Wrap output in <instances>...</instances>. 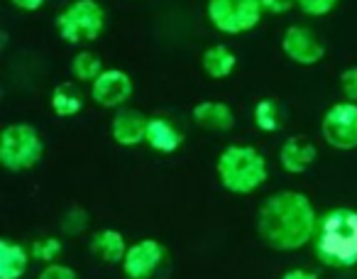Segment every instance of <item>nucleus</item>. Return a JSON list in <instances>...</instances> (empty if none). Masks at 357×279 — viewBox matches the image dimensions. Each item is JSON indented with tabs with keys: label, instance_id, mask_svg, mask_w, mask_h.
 I'll return each mask as SVG.
<instances>
[{
	"label": "nucleus",
	"instance_id": "nucleus-2",
	"mask_svg": "<svg viewBox=\"0 0 357 279\" xmlns=\"http://www.w3.org/2000/svg\"><path fill=\"white\" fill-rule=\"evenodd\" d=\"M313 250L321 264L331 269H350L357 264V211L337 206L318 220Z\"/></svg>",
	"mask_w": 357,
	"mask_h": 279
},
{
	"label": "nucleus",
	"instance_id": "nucleus-22",
	"mask_svg": "<svg viewBox=\"0 0 357 279\" xmlns=\"http://www.w3.org/2000/svg\"><path fill=\"white\" fill-rule=\"evenodd\" d=\"M89 228V213L81 206H71L61 218V233L64 235H81Z\"/></svg>",
	"mask_w": 357,
	"mask_h": 279
},
{
	"label": "nucleus",
	"instance_id": "nucleus-9",
	"mask_svg": "<svg viewBox=\"0 0 357 279\" xmlns=\"http://www.w3.org/2000/svg\"><path fill=\"white\" fill-rule=\"evenodd\" d=\"M135 91L132 76L123 69H105L98 79L91 84V100L100 108L118 110L125 108Z\"/></svg>",
	"mask_w": 357,
	"mask_h": 279
},
{
	"label": "nucleus",
	"instance_id": "nucleus-12",
	"mask_svg": "<svg viewBox=\"0 0 357 279\" xmlns=\"http://www.w3.org/2000/svg\"><path fill=\"white\" fill-rule=\"evenodd\" d=\"M144 145H147L149 150L159 152V155H174V152L181 150V145H184V133H181L169 118L154 115V118H149Z\"/></svg>",
	"mask_w": 357,
	"mask_h": 279
},
{
	"label": "nucleus",
	"instance_id": "nucleus-8",
	"mask_svg": "<svg viewBox=\"0 0 357 279\" xmlns=\"http://www.w3.org/2000/svg\"><path fill=\"white\" fill-rule=\"evenodd\" d=\"M282 52L289 61L298 66H316L326 56V45L323 40L303 25H289L282 35Z\"/></svg>",
	"mask_w": 357,
	"mask_h": 279
},
{
	"label": "nucleus",
	"instance_id": "nucleus-6",
	"mask_svg": "<svg viewBox=\"0 0 357 279\" xmlns=\"http://www.w3.org/2000/svg\"><path fill=\"white\" fill-rule=\"evenodd\" d=\"M262 0H208L206 17L223 35H245L262 22Z\"/></svg>",
	"mask_w": 357,
	"mask_h": 279
},
{
	"label": "nucleus",
	"instance_id": "nucleus-20",
	"mask_svg": "<svg viewBox=\"0 0 357 279\" xmlns=\"http://www.w3.org/2000/svg\"><path fill=\"white\" fill-rule=\"evenodd\" d=\"M252 120L262 133H279L284 128V108L277 98L257 100L252 110Z\"/></svg>",
	"mask_w": 357,
	"mask_h": 279
},
{
	"label": "nucleus",
	"instance_id": "nucleus-3",
	"mask_svg": "<svg viewBox=\"0 0 357 279\" xmlns=\"http://www.w3.org/2000/svg\"><path fill=\"white\" fill-rule=\"evenodd\" d=\"M215 174L225 191L238 196L255 194L269 179L267 157L252 145H228L215 160Z\"/></svg>",
	"mask_w": 357,
	"mask_h": 279
},
{
	"label": "nucleus",
	"instance_id": "nucleus-26",
	"mask_svg": "<svg viewBox=\"0 0 357 279\" xmlns=\"http://www.w3.org/2000/svg\"><path fill=\"white\" fill-rule=\"evenodd\" d=\"M294 6H296V0H262L264 13L269 15H287Z\"/></svg>",
	"mask_w": 357,
	"mask_h": 279
},
{
	"label": "nucleus",
	"instance_id": "nucleus-19",
	"mask_svg": "<svg viewBox=\"0 0 357 279\" xmlns=\"http://www.w3.org/2000/svg\"><path fill=\"white\" fill-rule=\"evenodd\" d=\"M103 71V59L91 50L76 52L74 59H71V76H74L76 84H93Z\"/></svg>",
	"mask_w": 357,
	"mask_h": 279
},
{
	"label": "nucleus",
	"instance_id": "nucleus-11",
	"mask_svg": "<svg viewBox=\"0 0 357 279\" xmlns=\"http://www.w3.org/2000/svg\"><path fill=\"white\" fill-rule=\"evenodd\" d=\"M149 118L142 110L135 108H118L110 120V137L120 147H137L147 140Z\"/></svg>",
	"mask_w": 357,
	"mask_h": 279
},
{
	"label": "nucleus",
	"instance_id": "nucleus-13",
	"mask_svg": "<svg viewBox=\"0 0 357 279\" xmlns=\"http://www.w3.org/2000/svg\"><path fill=\"white\" fill-rule=\"evenodd\" d=\"M318 150L313 142H308L303 135H296V137H289L287 142L279 150V165L287 174H303L308 172V167L316 162Z\"/></svg>",
	"mask_w": 357,
	"mask_h": 279
},
{
	"label": "nucleus",
	"instance_id": "nucleus-14",
	"mask_svg": "<svg viewBox=\"0 0 357 279\" xmlns=\"http://www.w3.org/2000/svg\"><path fill=\"white\" fill-rule=\"evenodd\" d=\"M191 118L196 120V125L211 133H228L235 128V113L228 103L223 100H201L191 110Z\"/></svg>",
	"mask_w": 357,
	"mask_h": 279
},
{
	"label": "nucleus",
	"instance_id": "nucleus-5",
	"mask_svg": "<svg viewBox=\"0 0 357 279\" xmlns=\"http://www.w3.org/2000/svg\"><path fill=\"white\" fill-rule=\"evenodd\" d=\"M105 10L98 0H71L56 15V32L66 45H89L105 30Z\"/></svg>",
	"mask_w": 357,
	"mask_h": 279
},
{
	"label": "nucleus",
	"instance_id": "nucleus-1",
	"mask_svg": "<svg viewBox=\"0 0 357 279\" xmlns=\"http://www.w3.org/2000/svg\"><path fill=\"white\" fill-rule=\"evenodd\" d=\"M318 213L303 191L284 189L267 196L257 211V235L279 252L301 250L316 238Z\"/></svg>",
	"mask_w": 357,
	"mask_h": 279
},
{
	"label": "nucleus",
	"instance_id": "nucleus-27",
	"mask_svg": "<svg viewBox=\"0 0 357 279\" xmlns=\"http://www.w3.org/2000/svg\"><path fill=\"white\" fill-rule=\"evenodd\" d=\"M282 279H321V277H318V272H313V269L294 267V269H287V272L282 274Z\"/></svg>",
	"mask_w": 357,
	"mask_h": 279
},
{
	"label": "nucleus",
	"instance_id": "nucleus-17",
	"mask_svg": "<svg viewBox=\"0 0 357 279\" xmlns=\"http://www.w3.org/2000/svg\"><path fill=\"white\" fill-rule=\"evenodd\" d=\"M50 105L56 118H74V115H79L84 110L86 98L76 81H64V84L54 86V91L50 96Z\"/></svg>",
	"mask_w": 357,
	"mask_h": 279
},
{
	"label": "nucleus",
	"instance_id": "nucleus-7",
	"mask_svg": "<svg viewBox=\"0 0 357 279\" xmlns=\"http://www.w3.org/2000/svg\"><path fill=\"white\" fill-rule=\"evenodd\" d=\"M321 133L333 150H357V103L340 100L331 105L321 120Z\"/></svg>",
	"mask_w": 357,
	"mask_h": 279
},
{
	"label": "nucleus",
	"instance_id": "nucleus-15",
	"mask_svg": "<svg viewBox=\"0 0 357 279\" xmlns=\"http://www.w3.org/2000/svg\"><path fill=\"white\" fill-rule=\"evenodd\" d=\"M32 262L30 245L0 238V279H22Z\"/></svg>",
	"mask_w": 357,
	"mask_h": 279
},
{
	"label": "nucleus",
	"instance_id": "nucleus-10",
	"mask_svg": "<svg viewBox=\"0 0 357 279\" xmlns=\"http://www.w3.org/2000/svg\"><path fill=\"white\" fill-rule=\"evenodd\" d=\"M164 259H167V248L154 238H142L130 245L120 267L128 279H149L162 267Z\"/></svg>",
	"mask_w": 357,
	"mask_h": 279
},
{
	"label": "nucleus",
	"instance_id": "nucleus-18",
	"mask_svg": "<svg viewBox=\"0 0 357 279\" xmlns=\"http://www.w3.org/2000/svg\"><path fill=\"white\" fill-rule=\"evenodd\" d=\"M201 66H204L206 76L213 81H220V79H228L230 74L235 71L238 66V56L230 47L225 45H213L204 52L201 56Z\"/></svg>",
	"mask_w": 357,
	"mask_h": 279
},
{
	"label": "nucleus",
	"instance_id": "nucleus-24",
	"mask_svg": "<svg viewBox=\"0 0 357 279\" xmlns=\"http://www.w3.org/2000/svg\"><path fill=\"white\" fill-rule=\"evenodd\" d=\"M37 279H79V272L69 264H61V262H52L45 264V269L40 272Z\"/></svg>",
	"mask_w": 357,
	"mask_h": 279
},
{
	"label": "nucleus",
	"instance_id": "nucleus-21",
	"mask_svg": "<svg viewBox=\"0 0 357 279\" xmlns=\"http://www.w3.org/2000/svg\"><path fill=\"white\" fill-rule=\"evenodd\" d=\"M61 250H64V245H61V240L54 238V235H45V238H37L30 243L32 259H37V262H42V264L56 262V257L61 255Z\"/></svg>",
	"mask_w": 357,
	"mask_h": 279
},
{
	"label": "nucleus",
	"instance_id": "nucleus-28",
	"mask_svg": "<svg viewBox=\"0 0 357 279\" xmlns=\"http://www.w3.org/2000/svg\"><path fill=\"white\" fill-rule=\"evenodd\" d=\"M45 3L47 0H10V6L22 13H37Z\"/></svg>",
	"mask_w": 357,
	"mask_h": 279
},
{
	"label": "nucleus",
	"instance_id": "nucleus-4",
	"mask_svg": "<svg viewBox=\"0 0 357 279\" xmlns=\"http://www.w3.org/2000/svg\"><path fill=\"white\" fill-rule=\"evenodd\" d=\"M45 157V140L35 125L13 123L0 133V165L8 172L35 169Z\"/></svg>",
	"mask_w": 357,
	"mask_h": 279
},
{
	"label": "nucleus",
	"instance_id": "nucleus-23",
	"mask_svg": "<svg viewBox=\"0 0 357 279\" xmlns=\"http://www.w3.org/2000/svg\"><path fill=\"white\" fill-rule=\"evenodd\" d=\"M340 0H296V8L308 17H326L337 8Z\"/></svg>",
	"mask_w": 357,
	"mask_h": 279
},
{
	"label": "nucleus",
	"instance_id": "nucleus-25",
	"mask_svg": "<svg viewBox=\"0 0 357 279\" xmlns=\"http://www.w3.org/2000/svg\"><path fill=\"white\" fill-rule=\"evenodd\" d=\"M340 91L345 96V100L357 103V66H347L340 74Z\"/></svg>",
	"mask_w": 357,
	"mask_h": 279
},
{
	"label": "nucleus",
	"instance_id": "nucleus-16",
	"mask_svg": "<svg viewBox=\"0 0 357 279\" xmlns=\"http://www.w3.org/2000/svg\"><path fill=\"white\" fill-rule=\"evenodd\" d=\"M93 257L103 259L105 264H123L130 245L125 243V235L115 228H103L91 238L89 243Z\"/></svg>",
	"mask_w": 357,
	"mask_h": 279
}]
</instances>
